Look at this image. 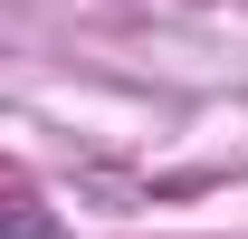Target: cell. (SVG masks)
<instances>
[{
  "mask_svg": "<svg viewBox=\"0 0 248 239\" xmlns=\"http://www.w3.org/2000/svg\"><path fill=\"white\" fill-rule=\"evenodd\" d=\"M10 239H48V220H38V201H29V191L10 201Z\"/></svg>",
  "mask_w": 248,
  "mask_h": 239,
  "instance_id": "1",
  "label": "cell"
}]
</instances>
